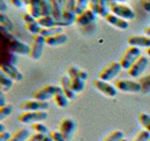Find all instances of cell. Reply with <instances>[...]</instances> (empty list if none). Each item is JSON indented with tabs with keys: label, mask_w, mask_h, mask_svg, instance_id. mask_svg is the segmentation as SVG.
Returning <instances> with one entry per match:
<instances>
[{
	"label": "cell",
	"mask_w": 150,
	"mask_h": 141,
	"mask_svg": "<svg viewBox=\"0 0 150 141\" xmlns=\"http://www.w3.org/2000/svg\"><path fill=\"white\" fill-rule=\"evenodd\" d=\"M144 35H145V36H147V37L150 38V26L145 27V28H144Z\"/></svg>",
	"instance_id": "48"
},
{
	"label": "cell",
	"mask_w": 150,
	"mask_h": 141,
	"mask_svg": "<svg viewBox=\"0 0 150 141\" xmlns=\"http://www.w3.org/2000/svg\"><path fill=\"white\" fill-rule=\"evenodd\" d=\"M58 131L66 141H69L76 131V122L70 118H65L59 122Z\"/></svg>",
	"instance_id": "9"
},
{
	"label": "cell",
	"mask_w": 150,
	"mask_h": 141,
	"mask_svg": "<svg viewBox=\"0 0 150 141\" xmlns=\"http://www.w3.org/2000/svg\"><path fill=\"white\" fill-rule=\"evenodd\" d=\"M75 0H66L63 1V17L60 21L56 22V26L60 27L69 26L76 21V15L74 13Z\"/></svg>",
	"instance_id": "3"
},
{
	"label": "cell",
	"mask_w": 150,
	"mask_h": 141,
	"mask_svg": "<svg viewBox=\"0 0 150 141\" xmlns=\"http://www.w3.org/2000/svg\"><path fill=\"white\" fill-rule=\"evenodd\" d=\"M48 135L50 136L51 139L53 141H66L62 136V135L59 133L58 130L57 131H50Z\"/></svg>",
	"instance_id": "39"
},
{
	"label": "cell",
	"mask_w": 150,
	"mask_h": 141,
	"mask_svg": "<svg viewBox=\"0 0 150 141\" xmlns=\"http://www.w3.org/2000/svg\"><path fill=\"white\" fill-rule=\"evenodd\" d=\"M6 11H7V5L5 4L4 1H0V11H1V13H4Z\"/></svg>",
	"instance_id": "47"
},
{
	"label": "cell",
	"mask_w": 150,
	"mask_h": 141,
	"mask_svg": "<svg viewBox=\"0 0 150 141\" xmlns=\"http://www.w3.org/2000/svg\"><path fill=\"white\" fill-rule=\"evenodd\" d=\"M32 43L30 44L29 53H28V58L32 60H39L43 52V47L45 45L44 38L40 34L32 35Z\"/></svg>",
	"instance_id": "7"
},
{
	"label": "cell",
	"mask_w": 150,
	"mask_h": 141,
	"mask_svg": "<svg viewBox=\"0 0 150 141\" xmlns=\"http://www.w3.org/2000/svg\"><path fill=\"white\" fill-rule=\"evenodd\" d=\"M31 129L34 131L35 133L43 135H48L50 133L48 128H47L42 122H36V123L31 124Z\"/></svg>",
	"instance_id": "35"
},
{
	"label": "cell",
	"mask_w": 150,
	"mask_h": 141,
	"mask_svg": "<svg viewBox=\"0 0 150 141\" xmlns=\"http://www.w3.org/2000/svg\"><path fill=\"white\" fill-rule=\"evenodd\" d=\"M147 64H148V58L146 56L141 55L128 70V74L130 77L133 78L140 76L144 72V70L146 69Z\"/></svg>",
	"instance_id": "11"
},
{
	"label": "cell",
	"mask_w": 150,
	"mask_h": 141,
	"mask_svg": "<svg viewBox=\"0 0 150 141\" xmlns=\"http://www.w3.org/2000/svg\"><path fill=\"white\" fill-rule=\"evenodd\" d=\"M140 5L144 11L150 13V0H143V1L140 2Z\"/></svg>",
	"instance_id": "44"
},
{
	"label": "cell",
	"mask_w": 150,
	"mask_h": 141,
	"mask_svg": "<svg viewBox=\"0 0 150 141\" xmlns=\"http://www.w3.org/2000/svg\"><path fill=\"white\" fill-rule=\"evenodd\" d=\"M53 100L55 103V105L60 108H64L69 105V99L68 97L65 95L64 92L62 91V89L60 88V87L58 88L57 91L55 92V94L53 97Z\"/></svg>",
	"instance_id": "23"
},
{
	"label": "cell",
	"mask_w": 150,
	"mask_h": 141,
	"mask_svg": "<svg viewBox=\"0 0 150 141\" xmlns=\"http://www.w3.org/2000/svg\"><path fill=\"white\" fill-rule=\"evenodd\" d=\"M5 127L3 125V123H0V133H2V132H5Z\"/></svg>",
	"instance_id": "51"
},
{
	"label": "cell",
	"mask_w": 150,
	"mask_h": 141,
	"mask_svg": "<svg viewBox=\"0 0 150 141\" xmlns=\"http://www.w3.org/2000/svg\"><path fill=\"white\" fill-rule=\"evenodd\" d=\"M50 2L51 16L56 22H58L63 17V1H60V0H50Z\"/></svg>",
	"instance_id": "19"
},
{
	"label": "cell",
	"mask_w": 150,
	"mask_h": 141,
	"mask_svg": "<svg viewBox=\"0 0 150 141\" xmlns=\"http://www.w3.org/2000/svg\"><path fill=\"white\" fill-rule=\"evenodd\" d=\"M67 75L69 77H79L82 80H83V81H86V79L88 77L87 73L86 70H83L78 67H75V66H69L67 69Z\"/></svg>",
	"instance_id": "24"
},
{
	"label": "cell",
	"mask_w": 150,
	"mask_h": 141,
	"mask_svg": "<svg viewBox=\"0 0 150 141\" xmlns=\"http://www.w3.org/2000/svg\"><path fill=\"white\" fill-rule=\"evenodd\" d=\"M70 79V86H71L72 90L75 93L81 92L84 89V87H86V84H84L83 80H82L79 77H69Z\"/></svg>",
	"instance_id": "29"
},
{
	"label": "cell",
	"mask_w": 150,
	"mask_h": 141,
	"mask_svg": "<svg viewBox=\"0 0 150 141\" xmlns=\"http://www.w3.org/2000/svg\"><path fill=\"white\" fill-rule=\"evenodd\" d=\"M13 81L6 76L3 73L0 72V89L1 92H8L11 89L13 86Z\"/></svg>",
	"instance_id": "28"
},
{
	"label": "cell",
	"mask_w": 150,
	"mask_h": 141,
	"mask_svg": "<svg viewBox=\"0 0 150 141\" xmlns=\"http://www.w3.org/2000/svg\"><path fill=\"white\" fill-rule=\"evenodd\" d=\"M88 9V1L86 0H75L74 13L75 15H79Z\"/></svg>",
	"instance_id": "34"
},
{
	"label": "cell",
	"mask_w": 150,
	"mask_h": 141,
	"mask_svg": "<svg viewBox=\"0 0 150 141\" xmlns=\"http://www.w3.org/2000/svg\"><path fill=\"white\" fill-rule=\"evenodd\" d=\"M2 36V44L6 47L7 51L11 52L13 54L21 55V56H28L30 46L25 42L19 41L16 37L11 35L9 32L1 30Z\"/></svg>",
	"instance_id": "1"
},
{
	"label": "cell",
	"mask_w": 150,
	"mask_h": 141,
	"mask_svg": "<svg viewBox=\"0 0 150 141\" xmlns=\"http://www.w3.org/2000/svg\"><path fill=\"white\" fill-rule=\"evenodd\" d=\"M58 86L52 84H46L43 86L37 88L36 90L33 91L32 93V98L38 101H42V102H47L50 99H53L55 92L57 91Z\"/></svg>",
	"instance_id": "6"
},
{
	"label": "cell",
	"mask_w": 150,
	"mask_h": 141,
	"mask_svg": "<svg viewBox=\"0 0 150 141\" xmlns=\"http://www.w3.org/2000/svg\"><path fill=\"white\" fill-rule=\"evenodd\" d=\"M7 102L5 100V97H4V92L0 93V106H3L5 105H7Z\"/></svg>",
	"instance_id": "46"
},
{
	"label": "cell",
	"mask_w": 150,
	"mask_h": 141,
	"mask_svg": "<svg viewBox=\"0 0 150 141\" xmlns=\"http://www.w3.org/2000/svg\"><path fill=\"white\" fill-rule=\"evenodd\" d=\"M0 27L1 30L11 32L13 30V24L8 16L4 13H0Z\"/></svg>",
	"instance_id": "30"
},
{
	"label": "cell",
	"mask_w": 150,
	"mask_h": 141,
	"mask_svg": "<svg viewBox=\"0 0 150 141\" xmlns=\"http://www.w3.org/2000/svg\"><path fill=\"white\" fill-rule=\"evenodd\" d=\"M48 107V102L38 101L35 99L25 100L20 103V108L23 111H46Z\"/></svg>",
	"instance_id": "13"
},
{
	"label": "cell",
	"mask_w": 150,
	"mask_h": 141,
	"mask_svg": "<svg viewBox=\"0 0 150 141\" xmlns=\"http://www.w3.org/2000/svg\"><path fill=\"white\" fill-rule=\"evenodd\" d=\"M25 29L31 33L32 35H36V34H40V26L38 25V23L35 22H32L29 24H25Z\"/></svg>",
	"instance_id": "38"
},
{
	"label": "cell",
	"mask_w": 150,
	"mask_h": 141,
	"mask_svg": "<svg viewBox=\"0 0 150 141\" xmlns=\"http://www.w3.org/2000/svg\"><path fill=\"white\" fill-rule=\"evenodd\" d=\"M40 15L51 16V2L49 0H40Z\"/></svg>",
	"instance_id": "36"
},
{
	"label": "cell",
	"mask_w": 150,
	"mask_h": 141,
	"mask_svg": "<svg viewBox=\"0 0 150 141\" xmlns=\"http://www.w3.org/2000/svg\"><path fill=\"white\" fill-rule=\"evenodd\" d=\"M13 107L11 103H7L3 106H0V121H2L3 120L6 119L7 117H8L11 114Z\"/></svg>",
	"instance_id": "37"
},
{
	"label": "cell",
	"mask_w": 150,
	"mask_h": 141,
	"mask_svg": "<svg viewBox=\"0 0 150 141\" xmlns=\"http://www.w3.org/2000/svg\"><path fill=\"white\" fill-rule=\"evenodd\" d=\"M138 122L142 129L150 134V115L145 112H141L138 115Z\"/></svg>",
	"instance_id": "27"
},
{
	"label": "cell",
	"mask_w": 150,
	"mask_h": 141,
	"mask_svg": "<svg viewBox=\"0 0 150 141\" xmlns=\"http://www.w3.org/2000/svg\"><path fill=\"white\" fill-rule=\"evenodd\" d=\"M141 90L140 93L144 94V95H147L150 93V73L144 75L143 77H141L138 81Z\"/></svg>",
	"instance_id": "26"
},
{
	"label": "cell",
	"mask_w": 150,
	"mask_h": 141,
	"mask_svg": "<svg viewBox=\"0 0 150 141\" xmlns=\"http://www.w3.org/2000/svg\"><path fill=\"white\" fill-rule=\"evenodd\" d=\"M30 136V132L26 128H17L11 132V137L8 141H26V139Z\"/></svg>",
	"instance_id": "21"
},
{
	"label": "cell",
	"mask_w": 150,
	"mask_h": 141,
	"mask_svg": "<svg viewBox=\"0 0 150 141\" xmlns=\"http://www.w3.org/2000/svg\"><path fill=\"white\" fill-rule=\"evenodd\" d=\"M148 141H150V138H149V140H148Z\"/></svg>",
	"instance_id": "53"
},
{
	"label": "cell",
	"mask_w": 150,
	"mask_h": 141,
	"mask_svg": "<svg viewBox=\"0 0 150 141\" xmlns=\"http://www.w3.org/2000/svg\"><path fill=\"white\" fill-rule=\"evenodd\" d=\"M43 141H53V140L51 139V137L49 135H45L44 138H43Z\"/></svg>",
	"instance_id": "50"
},
{
	"label": "cell",
	"mask_w": 150,
	"mask_h": 141,
	"mask_svg": "<svg viewBox=\"0 0 150 141\" xmlns=\"http://www.w3.org/2000/svg\"><path fill=\"white\" fill-rule=\"evenodd\" d=\"M62 27L60 26H54V27H48V28H40V35H41L43 38H47V37H51L53 35L58 34V33H62Z\"/></svg>",
	"instance_id": "31"
},
{
	"label": "cell",
	"mask_w": 150,
	"mask_h": 141,
	"mask_svg": "<svg viewBox=\"0 0 150 141\" xmlns=\"http://www.w3.org/2000/svg\"><path fill=\"white\" fill-rule=\"evenodd\" d=\"M68 41V37L64 33H58V34L53 35L51 37L44 38V42L46 45L49 46H57V45H62L66 41Z\"/></svg>",
	"instance_id": "20"
},
{
	"label": "cell",
	"mask_w": 150,
	"mask_h": 141,
	"mask_svg": "<svg viewBox=\"0 0 150 141\" xmlns=\"http://www.w3.org/2000/svg\"><path fill=\"white\" fill-rule=\"evenodd\" d=\"M26 3V12L29 13L32 17L35 19L40 18V0H29L25 1Z\"/></svg>",
	"instance_id": "22"
},
{
	"label": "cell",
	"mask_w": 150,
	"mask_h": 141,
	"mask_svg": "<svg viewBox=\"0 0 150 141\" xmlns=\"http://www.w3.org/2000/svg\"><path fill=\"white\" fill-rule=\"evenodd\" d=\"M141 56V51L137 47L128 46L118 58V63L123 70H128L134 61Z\"/></svg>",
	"instance_id": "4"
},
{
	"label": "cell",
	"mask_w": 150,
	"mask_h": 141,
	"mask_svg": "<svg viewBox=\"0 0 150 141\" xmlns=\"http://www.w3.org/2000/svg\"><path fill=\"white\" fill-rule=\"evenodd\" d=\"M44 136L45 135H43L34 133V134L30 135V136L26 139V141H43Z\"/></svg>",
	"instance_id": "41"
},
{
	"label": "cell",
	"mask_w": 150,
	"mask_h": 141,
	"mask_svg": "<svg viewBox=\"0 0 150 141\" xmlns=\"http://www.w3.org/2000/svg\"><path fill=\"white\" fill-rule=\"evenodd\" d=\"M59 84L60 88L62 89V91L68 97L69 100H74L75 97H76V93L72 90L71 86H70V79L68 75H62L60 77Z\"/></svg>",
	"instance_id": "18"
},
{
	"label": "cell",
	"mask_w": 150,
	"mask_h": 141,
	"mask_svg": "<svg viewBox=\"0 0 150 141\" xmlns=\"http://www.w3.org/2000/svg\"><path fill=\"white\" fill-rule=\"evenodd\" d=\"M97 19V14L94 13L92 11H90L89 9H87L86 11H84L79 15H76V21L75 24L78 26H84L87 25H90V24L94 23Z\"/></svg>",
	"instance_id": "17"
},
{
	"label": "cell",
	"mask_w": 150,
	"mask_h": 141,
	"mask_svg": "<svg viewBox=\"0 0 150 141\" xmlns=\"http://www.w3.org/2000/svg\"><path fill=\"white\" fill-rule=\"evenodd\" d=\"M130 141H144V140H143V139H141V138H139V137H137V136H134V137L131 139Z\"/></svg>",
	"instance_id": "49"
},
{
	"label": "cell",
	"mask_w": 150,
	"mask_h": 141,
	"mask_svg": "<svg viewBox=\"0 0 150 141\" xmlns=\"http://www.w3.org/2000/svg\"><path fill=\"white\" fill-rule=\"evenodd\" d=\"M108 12H110L108 1H105V0H98V8H97V12H96L97 15L103 17Z\"/></svg>",
	"instance_id": "33"
},
{
	"label": "cell",
	"mask_w": 150,
	"mask_h": 141,
	"mask_svg": "<svg viewBox=\"0 0 150 141\" xmlns=\"http://www.w3.org/2000/svg\"><path fill=\"white\" fill-rule=\"evenodd\" d=\"M36 22L42 28L56 26V21L52 16H40V18L36 19Z\"/></svg>",
	"instance_id": "25"
},
{
	"label": "cell",
	"mask_w": 150,
	"mask_h": 141,
	"mask_svg": "<svg viewBox=\"0 0 150 141\" xmlns=\"http://www.w3.org/2000/svg\"><path fill=\"white\" fill-rule=\"evenodd\" d=\"M145 54H146V56H150V47L147 49H145Z\"/></svg>",
	"instance_id": "52"
},
{
	"label": "cell",
	"mask_w": 150,
	"mask_h": 141,
	"mask_svg": "<svg viewBox=\"0 0 150 141\" xmlns=\"http://www.w3.org/2000/svg\"><path fill=\"white\" fill-rule=\"evenodd\" d=\"M13 7H15L16 9H23L25 7V1H20V0H11V1H9Z\"/></svg>",
	"instance_id": "43"
},
{
	"label": "cell",
	"mask_w": 150,
	"mask_h": 141,
	"mask_svg": "<svg viewBox=\"0 0 150 141\" xmlns=\"http://www.w3.org/2000/svg\"><path fill=\"white\" fill-rule=\"evenodd\" d=\"M122 138H124L123 132L120 130H114L105 135L101 141H120Z\"/></svg>",
	"instance_id": "32"
},
{
	"label": "cell",
	"mask_w": 150,
	"mask_h": 141,
	"mask_svg": "<svg viewBox=\"0 0 150 141\" xmlns=\"http://www.w3.org/2000/svg\"><path fill=\"white\" fill-rule=\"evenodd\" d=\"M128 43L129 46L147 49L150 47V38L145 35H132L128 38Z\"/></svg>",
	"instance_id": "16"
},
{
	"label": "cell",
	"mask_w": 150,
	"mask_h": 141,
	"mask_svg": "<svg viewBox=\"0 0 150 141\" xmlns=\"http://www.w3.org/2000/svg\"><path fill=\"white\" fill-rule=\"evenodd\" d=\"M114 86L117 90L127 93H137L141 90L139 83L129 79H117L115 81Z\"/></svg>",
	"instance_id": "10"
},
{
	"label": "cell",
	"mask_w": 150,
	"mask_h": 141,
	"mask_svg": "<svg viewBox=\"0 0 150 141\" xmlns=\"http://www.w3.org/2000/svg\"><path fill=\"white\" fill-rule=\"evenodd\" d=\"M21 18H22L23 22L25 23V24H29V23H32V22L36 21V19L34 17H32L30 14L27 13V12H23L21 15Z\"/></svg>",
	"instance_id": "40"
},
{
	"label": "cell",
	"mask_w": 150,
	"mask_h": 141,
	"mask_svg": "<svg viewBox=\"0 0 150 141\" xmlns=\"http://www.w3.org/2000/svg\"><path fill=\"white\" fill-rule=\"evenodd\" d=\"M93 87L95 88V89L98 92H100L104 96L114 98L116 96L117 94V89L115 88V86L111 85L109 82L102 81L100 79H95L93 81Z\"/></svg>",
	"instance_id": "12"
},
{
	"label": "cell",
	"mask_w": 150,
	"mask_h": 141,
	"mask_svg": "<svg viewBox=\"0 0 150 141\" xmlns=\"http://www.w3.org/2000/svg\"><path fill=\"white\" fill-rule=\"evenodd\" d=\"M121 69L118 61H111L100 70L98 77L102 81L109 82L120 73Z\"/></svg>",
	"instance_id": "8"
},
{
	"label": "cell",
	"mask_w": 150,
	"mask_h": 141,
	"mask_svg": "<svg viewBox=\"0 0 150 141\" xmlns=\"http://www.w3.org/2000/svg\"><path fill=\"white\" fill-rule=\"evenodd\" d=\"M48 118L46 111H23L19 113L17 120L21 123L33 124L36 122H41Z\"/></svg>",
	"instance_id": "5"
},
{
	"label": "cell",
	"mask_w": 150,
	"mask_h": 141,
	"mask_svg": "<svg viewBox=\"0 0 150 141\" xmlns=\"http://www.w3.org/2000/svg\"><path fill=\"white\" fill-rule=\"evenodd\" d=\"M98 8V0H90L88 1V9L96 14Z\"/></svg>",
	"instance_id": "42"
},
{
	"label": "cell",
	"mask_w": 150,
	"mask_h": 141,
	"mask_svg": "<svg viewBox=\"0 0 150 141\" xmlns=\"http://www.w3.org/2000/svg\"><path fill=\"white\" fill-rule=\"evenodd\" d=\"M0 72L3 73L9 79H11L13 82H21L23 79V73L14 64H1Z\"/></svg>",
	"instance_id": "14"
},
{
	"label": "cell",
	"mask_w": 150,
	"mask_h": 141,
	"mask_svg": "<svg viewBox=\"0 0 150 141\" xmlns=\"http://www.w3.org/2000/svg\"><path fill=\"white\" fill-rule=\"evenodd\" d=\"M102 18L104 19V21L107 22L109 25L118 28V29H120V30H126V29H128L129 26V24L128 21L123 20L122 18L116 16L111 12H108Z\"/></svg>",
	"instance_id": "15"
},
{
	"label": "cell",
	"mask_w": 150,
	"mask_h": 141,
	"mask_svg": "<svg viewBox=\"0 0 150 141\" xmlns=\"http://www.w3.org/2000/svg\"><path fill=\"white\" fill-rule=\"evenodd\" d=\"M11 133H9L8 131L0 133V141H8L9 139V137H11Z\"/></svg>",
	"instance_id": "45"
},
{
	"label": "cell",
	"mask_w": 150,
	"mask_h": 141,
	"mask_svg": "<svg viewBox=\"0 0 150 141\" xmlns=\"http://www.w3.org/2000/svg\"><path fill=\"white\" fill-rule=\"evenodd\" d=\"M109 5V11L111 13L122 18L123 20L129 21L135 17V12L128 5L119 3L117 1H108Z\"/></svg>",
	"instance_id": "2"
}]
</instances>
